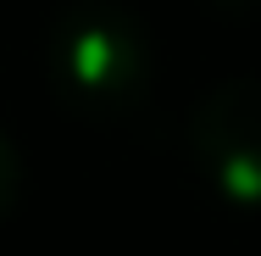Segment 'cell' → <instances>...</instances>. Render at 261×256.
<instances>
[{"label":"cell","mask_w":261,"mask_h":256,"mask_svg":"<svg viewBox=\"0 0 261 256\" xmlns=\"http://www.w3.org/2000/svg\"><path fill=\"white\" fill-rule=\"evenodd\" d=\"M17 195H22V161L11 151V139L0 134V223H6V212L17 206Z\"/></svg>","instance_id":"3"},{"label":"cell","mask_w":261,"mask_h":256,"mask_svg":"<svg viewBox=\"0 0 261 256\" xmlns=\"http://www.w3.org/2000/svg\"><path fill=\"white\" fill-rule=\"evenodd\" d=\"M195 161L239 206H261V78H233L195 106Z\"/></svg>","instance_id":"2"},{"label":"cell","mask_w":261,"mask_h":256,"mask_svg":"<svg viewBox=\"0 0 261 256\" xmlns=\"http://www.w3.org/2000/svg\"><path fill=\"white\" fill-rule=\"evenodd\" d=\"M217 6H228V11H245V6H256V0H217Z\"/></svg>","instance_id":"4"},{"label":"cell","mask_w":261,"mask_h":256,"mask_svg":"<svg viewBox=\"0 0 261 256\" xmlns=\"http://www.w3.org/2000/svg\"><path fill=\"white\" fill-rule=\"evenodd\" d=\"M45 73L72 111L122 117L145 101V84H150L145 28L122 6H72L50 28Z\"/></svg>","instance_id":"1"}]
</instances>
